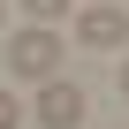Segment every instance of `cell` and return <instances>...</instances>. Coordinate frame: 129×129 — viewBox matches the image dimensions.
<instances>
[{
    "label": "cell",
    "mask_w": 129,
    "mask_h": 129,
    "mask_svg": "<svg viewBox=\"0 0 129 129\" xmlns=\"http://www.w3.org/2000/svg\"><path fill=\"white\" fill-rule=\"evenodd\" d=\"M8 69L30 76V84H46V76L61 69V38H53V23H30V30L8 38Z\"/></svg>",
    "instance_id": "1"
},
{
    "label": "cell",
    "mask_w": 129,
    "mask_h": 129,
    "mask_svg": "<svg viewBox=\"0 0 129 129\" xmlns=\"http://www.w3.org/2000/svg\"><path fill=\"white\" fill-rule=\"evenodd\" d=\"M84 114H91V106H84V91H76V84L46 76V91H38V121H46V129H84Z\"/></svg>",
    "instance_id": "2"
},
{
    "label": "cell",
    "mask_w": 129,
    "mask_h": 129,
    "mask_svg": "<svg viewBox=\"0 0 129 129\" xmlns=\"http://www.w3.org/2000/svg\"><path fill=\"white\" fill-rule=\"evenodd\" d=\"M0 23H8V0H0Z\"/></svg>",
    "instance_id": "7"
},
{
    "label": "cell",
    "mask_w": 129,
    "mask_h": 129,
    "mask_svg": "<svg viewBox=\"0 0 129 129\" xmlns=\"http://www.w3.org/2000/svg\"><path fill=\"white\" fill-rule=\"evenodd\" d=\"M15 121H23V106H15V91H8V84H0V129H15Z\"/></svg>",
    "instance_id": "5"
},
{
    "label": "cell",
    "mask_w": 129,
    "mask_h": 129,
    "mask_svg": "<svg viewBox=\"0 0 129 129\" xmlns=\"http://www.w3.org/2000/svg\"><path fill=\"white\" fill-rule=\"evenodd\" d=\"M23 15H30V23H61V15H69V0H23Z\"/></svg>",
    "instance_id": "4"
},
{
    "label": "cell",
    "mask_w": 129,
    "mask_h": 129,
    "mask_svg": "<svg viewBox=\"0 0 129 129\" xmlns=\"http://www.w3.org/2000/svg\"><path fill=\"white\" fill-rule=\"evenodd\" d=\"M76 38H84V46H129V15L99 0V8H84V15H76Z\"/></svg>",
    "instance_id": "3"
},
{
    "label": "cell",
    "mask_w": 129,
    "mask_h": 129,
    "mask_svg": "<svg viewBox=\"0 0 129 129\" xmlns=\"http://www.w3.org/2000/svg\"><path fill=\"white\" fill-rule=\"evenodd\" d=\"M121 99H129V61H121Z\"/></svg>",
    "instance_id": "6"
}]
</instances>
